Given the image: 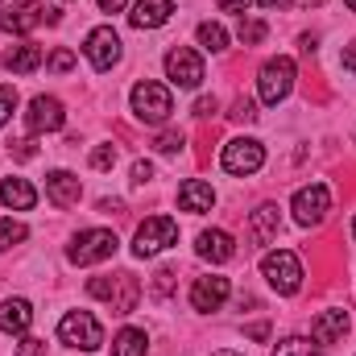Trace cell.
<instances>
[{
    "mask_svg": "<svg viewBox=\"0 0 356 356\" xmlns=\"http://www.w3.org/2000/svg\"><path fill=\"white\" fill-rule=\"evenodd\" d=\"M46 67L63 75V71H71V67H75V54H71V50H54V54L46 58Z\"/></svg>",
    "mask_w": 356,
    "mask_h": 356,
    "instance_id": "33",
    "label": "cell"
},
{
    "mask_svg": "<svg viewBox=\"0 0 356 356\" xmlns=\"http://www.w3.org/2000/svg\"><path fill=\"white\" fill-rule=\"evenodd\" d=\"M249 336H253V340H269V323H253Z\"/></svg>",
    "mask_w": 356,
    "mask_h": 356,
    "instance_id": "42",
    "label": "cell"
},
{
    "mask_svg": "<svg viewBox=\"0 0 356 356\" xmlns=\"http://www.w3.org/2000/svg\"><path fill=\"white\" fill-rule=\"evenodd\" d=\"M211 112H216V99H199L195 104V116H211Z\"/></svg>",
    "mask_w": 356,
    "mask_h": 356,
    "instance_id": "40",
    "label": "cell"
},
{
    "mask_svg": "<svg viewBox=\"0 0 356 356\" xmlns=\"http://www.w3.org/2000/svg\"><path fill=\"white\" fill-rule=\"evenodd\" d=\"M0 203L13 207V211H29V207L38 203V191H33L25 178H4V182H0Z\"/></svg>",
    "mask_w": 356,
    "mask_h": 356,
    "instance_id": "21",
    "label": "cell"
},
{
    "mask_svg": "<svg viewBox=\"0 0 356 356\" xmlns=\"http://www.w3.org/2000/svg\"><path fill=\"white\" fill-rule=\"evenodd\" d=\"M195 249H199L203 261H216V266H224V261L236 257V245H232V236H228L224 228H207V232H199Z\"/></svg>",
    "mask_w": 356,
    "mask_h": 356,
    "instance_id": "14",
    "label": "cell"
},
{
    "mask_svg": "<svg viewBox=\"0 0 356 356\" xmlns=\"http://www.w3.org/2000/svg\"><path fill=\"white\" fill-rule=\"evenodd\" d=\"M228 116H232V120H241V124H253V120H257L261 112H257V104H253L249 95H241V99L232 104V112H228Z\"/></svg>",
    "mask_w": 356,
    "mask_h": 356,
    "instance_id": "29",
    "label": "cell"
},
{
    "mask_svg": "<svg viewBox=\"0 0 356 356\" xmlns=\"http://www.w3.org/2000/svg\"><path fill=\"white\" fill-rule=\"evenodd\" d=\"M112 253H116V232H108V228H88L67 245L71 266H95V261H108Z\"/></svg>",
    "mask_w": 356,
    "mask_h": 356,
    "instance_id": "3",
    "label": "cell"
},
{
    "mask_svg": "<svg viewBox=\"0 0 356 356\" xmlns=\"http://www.w3.org/2000/svg\"><path fill=\"white\" fill-rule=\"evenodd\" d=\"M83 54H88V63L95 71H112V67L120 63V33H116L112 25L91 29L88 42H83Z\"/></svg>",
    "mask_w": 356,
    "mask_h": 356,
    "instance_id": "9",
    "label": "cell"
},
{
    "mask_svg": "<svg viewBox=\"0 0 356 356\" xmlns=\"http://www.w3.org/2000/svg\"><path fill=\"white\" fill-rule=\"evenodd\" d=\"M269 33L266 21H257V17H241V25H236V38L245 42V46H261Z\"/></svg>",
    "mask_w": 356,
    "mask_h": 356,
    "instance_id": "26",
    "label": "cell"
},
{
    "mask_svg": "<svg viewBox=\"0 0 356 356\" xmlns=\"http://www.w3.org/2000/svg\"><path fill=\"white\" fill-rule=\"evenodd\" d=\"M166 75H170V83L195 91L203 83V58H199L191 46H175V50L166 54Z\"/></svg>",
    "mask_w": 356,
    "mask_h": 356,
    "instance_id": "11",
    "label": "cell"
},
{
    "mask_svg": "<svg viewBox=\"0 0 356 356\" xmlns=\"http://www.w3.org/2000/svg\"><path fill=\"white\" fill-rule=\"evenodd\" d=\"M277 224H282L277 207H273V203H261V207L253 211V245H269V241L277 236Z\"/></svg>",
    "mask_w": 356,
    "mask_h": 356,
    "instance_id": "22",
    "label": "cell"
},
{
    "mask_svg": "<svg viewBox=\"0 0 356 356\" xmlns=\"http://www.w3.org/2000/svg\"><path fill=\"white\" fill-rule=\"evenodd\" d=\"M124 4H129V0H99V8H104V13H120Z\"/></svg>",
    "mask_w": 356,
    "mask_h": 356,
    "instance_id": "44",
    "label": "cell"
},
{
    "mask_svg": "<svg viewBox=\"0 0 356 356\" xmlns=\"http://www.w3.org/2000/svg\"><path fill=\"white\" fill-rule=\"evenodd\" d=\"M294 220L302 224V228H315V224H323L327 220V207H332V191L323 186V182H311V186H302L298 195H294Z\"/></svg>",
    "mask_w": 356,
    "mask_h": 356,
    "instance_id": "8",
    "label": "cell"
},
{
    "mask_svg": "<svg viewBox=\"0 0 356 356\" xmlns=\"http://www.w3.org/2000/svg\"><path fill=\"white\" fill-rule=\"evenodd\" d=\"M220 162H224L228 175H257L266 166V145L253 141V137H236V141L224 145V158Z\"/></svg>",
    "mask_w": 356,
    "mask_h": 356,
    "instance_id": "7",
    "label": "cell"
},
{
    "mask_svg": "<svg viewBox=\"0 0 356 356\" xmlns=\"http://www.w3.org/2000/svg\"><path fill=\"white\" fill-rule=\"evenodd\" d=\"M195 38H199V46H203V50H211V54L228 50V29H224L220 21H203V25L195 29Z\"/></svg>",
    "mask_w": 356,
    "mask_h": 356,
    "instance_id": "25",
    "label": "cell"
},
{
    "mask_svg": "<svg viewBox=\"0 0 356 356\" xmlns=\"http://www.w3.org/2000/svg\"><path fill=\"white\" fill-rule=\"evenodd\" d=\"M145 353H149V336L141 327H124L112 340V356H145Z\"/></svg>",
    "mask_w": 356,
    "mask_h": 356,
    "instance_id": "24",
    "label": "cell"
},
{
    "mask_svg": "<svg viewBox=\"0 0 356 356\" xmlns=\"http://www.w3.org/2000/svg\"><path fill=\"white\" fill-rule=\"evenodd\" d=\"M170 17H175V0H137L129 13L133 29H162Z\"/></svg>",
    "mask_w": 356,
    "mask_h": 356,
    "instance_id": "15",
    "label": "cell"
},
{
    "mask_svg": "<svg viewBox=\"0 0 356 356\" xmlns=\"http://www.w3.org/2000/svg\"><path fill=\"white\" fill-rule=\"evenodd\" d=\"M38 67H42V46L21 42V46H13V50H8V71L29 75V71H38Z\"/></svg>",
    "mask_w": 356,
    "mask_h": 356,
    "instance_id": "23",
    "label": "cell"
},
{
    "mask_svg": "<svg viewBox=\"0 0 356 356\" xmlns=\"http://www.w3.org/2000/svg\"><path fill=\"white\" fill-rule=\"evenodd\" d=\"M129 104H133V116H137L141 124H166V120H170V112H175L170 88H162V83H154V79L137 83L133 95H129Z\"/></svg>",
    "mask_w": 356,
    "mask_h": 356,
    "instance_id": "1",
    "label": "cell"
},
{
    "mask_svg": "<svg viewBox=\"0 0 356 356\" xmlns=\"http://www.w3.org/2000/svg\"><path fill=\"white\" fill-rule=\"evenodd\" d=\"M290 88H294V58H286V54L269 58L261 67V75H257V95L266 104H282L290 95Z\"/></svg>",
    "mask_w": 356,
    "mask_h": 356,
    "instance_id": "6",
    "label": "cell"
},
{
    "mask_svg": "<svg viewBox=\"0 0 356 356\" xmlns=\"http://www.w3.org/2000/svg\"><path fill=\"white\" fill-rule=\"evenodd\" d=\"M149 178H154V166H149V162H133V182H137V186H145Z\"/></svg>",
    "mask_w": 356,
    "mask_h": 356,
    "instance_id": "37",
    "label": "cell"
},
{
    "mask_svg": "<svg viewBox=\"0 0 356 356\" xmlns=\"http://www.w3.org/2000/svg\"><path fill=\"white\" fill-rule=\"evenodd\" d=\"M178 207H182V211L203 216V211H211V207H216V191H211L203 178H186V182L178 186Z\"/></svg>",
    "mask_w": 356,
    "mask_h": 356,
    "instance_id": "17",
    "label": "cell"
},
{
    "mask_svg": "<svg viewBox=\"0 0 356 356\" xmlns=\"http://www.w3.org/2000/svg\"><path fill=\"white\" fill-rule=\"evenodd\" d=\"M307 4H323V0H307Z\"/></svg>",
    "mask_w": 356,
    "mask_h": 356,
    "instance_id": "48",
    "label": "cell"
},
{
    "mask_svg": "<svg viewBox=\"0 0 356 356\" xmlns=\"http://www.w3.org/2000/svg\"><path fill=\"white\" fill-rule=\"evenodd\" d=\"M261 273H266V282L277 294H298V286H302V266H298V257L290 249L266 253L261 257Z\"/></svg>",
    "mask_w": 356,
    "mask_h": 356,
    "instance_id": "4",
    "label": "cell"
},
{
    "mask_svg": "<svg viewBox=\"0 0 356 356\" xmlns=\"http://www.w3.org/2000/svg\"><path fill=\"white\" fill-rule=\"evenodd\" d=\"M178 241V224L170 216H149L141 228H137V236H133V253L137 257H158L162 249H170Z\"/></svg>",
    "mask_w": 356,
    "mask_h": 356,
    "instance_id": "5",
    "label": "cell"
},
{
    "mask_svg": "<svg viewBox=\"0 0 356 356\" xmlns=\"http://www.w3.org/2000/svg\"><path fill=\"white\" fill-rule=\"evenodd\" d=\"M29 323H33V307H29L25 298H4V302H0V332L21 336Z\"/></svg>",
    "mask_w": 356,
    "mask_h": 356,
    "instance_id": "19",
    "label": "cell"
},
{
    "mask_svg": "<svg viewBox=\"0 0 356 356\" xmlns=\"http://www.w3.org/2000/svg\"><path fill=\"white\" fill-rule=\"evenodd\" d=\"M63 124H67V112H63V104H58L54 95H33V99H29L25 129H29L33 137H42V133H58Z\"/></svg>",
    "mask_w": 356,
    "mask_h": 356,
    "instance_id": "10",
    "label": "cell"
},
{
    "mask_svg": "<svg viewBox=\"0 0 356 356\" xmlns=\"http://www.w3.org/2000/svg\"><path fill=\"white\" fill-rule=\"evenodd\" d=\"M182 141H186V137H182L178 129H166V133H158L154 149H162V154H178V149H182Z\"/></svg>",
    "mask_w": 356,
    "mask_h": 356,
    "instance_id": "31",
    "label": "cell"
},
{
    "mask_svg": "<svg viewBox=\"0 0 356 356\" xmlns=\"http://www.w3.org/2000/svg\"><path fill=\"white\" fill-rule=\"evenodd\" d=\"M273 356H319V348L311 344V340H302V336H290V340H282Z\"/></svg>",
    "mask_w": 356,
    "mask_h": 356,
    "instance_id": "28",
    "label": "cell"
},
{
    "mask_svg": "<svg viewBox=\"0 0 356 356\" xmlns=\"http://www.w3.org/2000/svg\"><path fill=\"white\" fill-rule=\"evenodd\" d=\"M353 236H356V220H353Z\"/></svg>",
    "mask_w": 356,
    "mask_h": 356,
    "instance_id": "49",
    "label": "cell"
},
{
    "mask_svg": "<svg viewBox=\"0 0 356 356\" xmlns=\"http://www.w3.org/2000/svg\"><path fill=\"white\" fill-rule=\"evenodd\" d=\"M340 63H344L348 71H356V42H353V46H344V58H340Z\"/></svg>",
    "mask_w": 356,
    "mask_h": 356,
    "instance_id": "41",
    "label": "cell"
},
{
    "mask_svg": "<svg viewBox=\"0 0 356 356\" xmlns=\"http://www.w3.org/2000/svg\"><path fill=\"white\" fill-rule=\"evenodd\" d=\"M137 298H141V286H137V277L133 273H116V286H112V311L116 315H133L137 311Z\"/></svg>",
    "mask_w": 356,
    "mask_h": 356,
    "instance_id": "20",
    "label": "cell"
},
{
    "mask_svg": "<svg viewBox=\"0 0 356 356\" xmlns=\"http://www.w3.org/2000/svg\"><path fill=\"white\" fill-rule=\"evenodd\" d=\"M228 294H232L228 277L207 273V277H195V286H191V307H195V311H220V307L228 302Z\"/></svg>",
    "mask_w": 356,
    "mask_h": 356,
    "instance_id": "12",
    "label": "cell"
},
{
    "mask_svg": "<svg viewBox=\"0 0 356 356\" xmlns=\"http://www.w3.org/2000/svg\"><path fill=\"white\" fill-rule=\"evenodd\" d=\"M319 50V38H311V33H302V54H315Z\"/></svg>",
    "mask_w": 356,
    "mask_h": 356,
    "instance_id": "43",
    "label": "cell"
},
{
    "mask_svg": "<svg viewBox=\"0 0 356 356\" xmlns=\"http://www.w3.org/2000/svg\"><path fill=\"white\" fill-rule=\"evenodd\" d=\"M116 166V145H95L91 149V170H112Z\"/></svg>",
    "mask_w": 356,
    "mask_h": 356,
    "instance_id": "30",
    "label": "cell"
},
{
    "mask_svg": "<svg viewBox=\"0 0 356 356\" xmlns=\"http://www.w3.org/2000/svg\"><path fill=\"white\" fill-rule=\"evenodd\" d=\"M17 356H46V340H38V336H21Z\"/></svg>",
    "mask_w": 356,
    "mask_h": 356,
    "instance_id": "34",
    "label": "cell"
},
{
    "mask_svg": "<svg viewBox=\"0 0 356 356\" xmlns=\"http://www.w3.org/2000/svg\"><path fill=\"white\" fill-rule=\"evenodd\" d=\"M253 4H261V0H220L224 13H245V8H253Z\"/></svg>",
    "mask_w": 356,
    "mask_h": 356,
    "instance_id": "39",
    "label": "cell"
},
{
    "mask_svg": "<svg viewBox=\"0 0 356 356\" xmlns=\"http://www.w3.org/2000/svg\"><path fill=\"white\" fill-rule=\"evenodd\" d=\"M170 286H175V269H158V273H154V294H158V298H166V294H170Z\"/></svg>",
    "mask_w": 356,
    "mask_h": 356,
    "instance_id": "36",
    "label": "cell"
},
{
    "mask_svg": "<svg viewBox=\"0 0 356 356\" xmlns=\"http://www.w3.org/2000/svg\"><path fill=\"white\" fill-rule=\"evenodd\" d=\"M25 236H29V228H25L21 220H0V253L13 249V245H21Z\"/></svg>",
    "mask_w": 356,
    "mask_h": 356,
    "instance_id": "27",
    "label": "cell"
},
{
    "mask_svg": "<svg viewBox=\"0 0 356 356\" xmlns=\"http://www.w3.org/2000/svg\"><path fill=\"white\" fill-rule=\"evenodd\" d=\"M261 8H290V0H261Z\"/></svg>",
    "mask_w": 356,
    "mask_h": 356,
    "instance_id": "45",
    "label": "cell"
},
{
    "mask_svg": "<svg viewBox=\"0 0 356 356\" xmlns=\"http://www.w3.org/2000/svg\"><path fill=\"white\" fill-rule=\"evenodd\" d=\"M46 195L54 207H75L83 199V182L71 175V170H50L46 175Z\"/></svg>",
    "mask_w": 356,
    "mask_h": 356,
    "instance_id": "13",
    "label": "cell"
},
{
    "mask_svg": "<svg viewBox=\"0 0 356 356\" xmlns=\"http://www.w3.org/2000/svg\"><path fill=\"white\" fill-rule=\"evenodd\" d=\"M13 108H17V88H8V83H0V124L13 116Z\"/></svg>",
    "mask_w": 356,
    "mask_h": 356,
    "instance_id": "32",
    "label": "cell"
},
{
    "mask_svg": "<svg viewBox=\"0 0 356 356\" xmlns=\"http://www.w3.org/2000/svg\"><path fill=\"white\" fill-rule=\"evenodd\" d=\"M112 286H116V277H91L88 294L91 298H112Z\"/></svg>",
    "mask_w": 356,
    "mask_h": 356,
    "instance_id": "35",
    "label": "cell"
},
{
    "mask_svg": "<svg viewBox=\"0 0 356 356\" xmlns=\"http://www.w3.org/2000/svg\"><path fill=\"white\" fill-rule=\"evenodd\" d=\"M216 356H241V353H228V348H224V353H216Z\"/></svg>",
    "mask_w": 356,
    "mask_h": 356,
    "instance_id": "46",
    "label": "cell"
},
{
    "mask_svg": "<svg viewBox=\"0 0 356 356\" xmlns=\"http://www.w3.org/2000/svg\"><path fill=\"white\" fill-rule=\"evenodd\" d=\"M33 154H38V145H33V141H17V145H13V158H17V162H29Z\"/></svg>",
    "mask_w": 356,
    "mask_h": 356,
    "instance_id": "38",
    "label": "cell"
},
{
    "mask_svg": "<svg viewBox=\"0 0 356 356\" xmlns=\"http://www.w3.org/2000/svg\"><path fill=\"white\" fill-rule=\"evenodd\" d=\"M344 332H348V311H323L311 323V340L315 344H336V340H344Z\"/></svg>",
    "mask_w": 356,
    "mask_h": 356,
    "instance_id": "18",
    "label": "cell"
},
{
    "mask_svg": "<svg viewBox=\"0 0 356 356\" xmlns=\"http://www.w3.org/2000/svg\"><path fill=\"white\" fill-rule=\"evenodd\" d=\"M344 4H348V8H353V13H356V0H344Z\"/></svg>",
    "mask_w": 356,
    "mask_h": 356,
    "instance_id": "47",
    "label": "cell"
},
{
    "mask_svg": "<svg viewBox=\"0 0 356 356\" xmlns=\"http://www.w3.org/2000/svg\"><path fill=\"white\" fill-rule=\"evenodd\" d=\"M42 21H46V8H42V4H13V8L0 13V29H4V33H29V29H38Z\"/></svg>",
    "mask_w": 356,
    "mask_h": 356,
    "instance_id": "16",
    "label": "cell"
},
{
    "mask_svg": "<svg viewBox=\"0 0 356 356\" xmlns=\"http://www.w3.org/2000/svg\"><path fill=\"white\" fill-rule=\"evenodd\" d=\"M58 340H63L67 348L95 353V348H104V327H99V319H95L91 311H71V315H63V323H58Z\"/></svg>",
    "mask_w": 356,
    "mask_h": 356,
    "instance_id": "2",
    "label": "cell"
}]
</instances>
